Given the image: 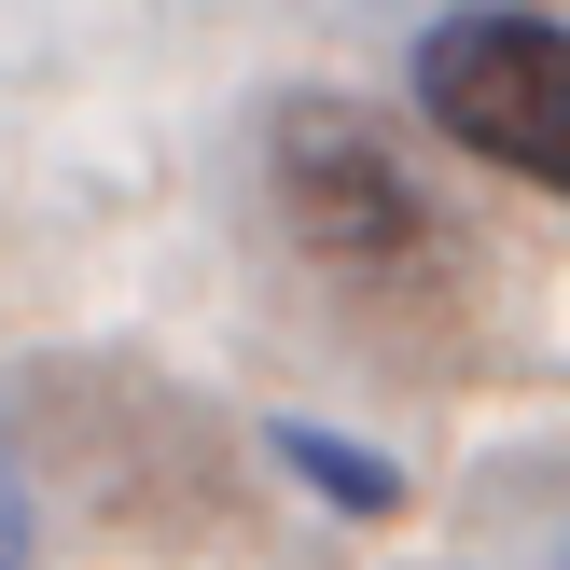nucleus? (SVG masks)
Instances as JSON below:
<instances>
[{
	"label": "nucleus",
	"instance_id": "obj_2",
	"mask_svg": "<svg viewBox=\"0 0 570 570\" xmlns=\"http://www.w3.org/2000/svg\"><path fill=\"white\" fill-rule=\"evenodd\" d=\"M278 209H293V237L321 250V265H417V250L445 237L432 195H417V167L390 154L376 126H348V111H293V126H278Z\"/></svg>",
	"mask_w": 570,
	"mask_h": 570
},
{
	"label": "nucleus",
	"instance_id": "obj_5",
	"mask_svg": "<svg viewBox=\"0 0 570 570\" xmlns=\"http://www.w3.org/2000/svg\"><path fill=\"white\" fill-rule=\"evenodd\" d=\"M557 570H570V529H557Z\"/></svg>",
	"mask_w": 570,
	"mask_h": 570
},
{
	"label": "nucleus",
	"instance_id": "obj_1",
	"mask_svg": "<svg viewBox=\"0 0 570 570\" xmlns=\"http://www.w3.org/2000/svg\"><path fill=\"white\" fill-rule=\"evenodd\" d=\"M417 111H432L460 154L570 195V28L557 14H515V0L432 14L417 28Z\"/></svg>",
	"mask_w": 570,
	"mask_h": 570
},
{
	"label": "nucleus",
	"instance_id": "obj_3",
	"mask_svg": "<svg viewBox=\"0 0 570 570\" xmlns=\"http://www.w3.org/2000/svg\"><path fill=\"white\" fill-rule=\"evenodd\" d=\"M265 460H293V488H321L334 515H404V473H390L376 445H348V432H306V417H278Z\"/></svg>",
	"mask_w": 570,
	"mask_h": 570
},
{
	"label": "nucleus",
	"instance_id": "obj_4",
	"mask_svg": "<svg viewBox=\"0 0 570 570\" xmlns=\"http://www.w3.org/2000/svg\"><path fill=\"white\" fill-rule=\"evenodd\" d=\"M0 570H28V488H14V460H0Z\"/></svg>",
	"mask_w": 570,
	"mask_h": 570
}]
</instances>
